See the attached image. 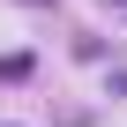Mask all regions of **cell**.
Returning a JSON list of instances; mask_svg holds the SVG:
<instances>
[{
    "label": "cell",
    "mask_w": 127,
    "mask_h": 127,
    "mask_svg": "<svg viewBox=\"0 0 127 127\" xmlns=\"http://www.w3.org/2000/svg\"><path fill=\"white\" fill-rule=\"evenodd\" d=\"M30 67H37V60H30V52H8V60H0V82H23Z\"/></svg>",
    "instance_id": "obj_1"
},
{
    "label": "cell",
    "mask_w": 127,
    "mask_h": 127,
    "mask_svg": "<svg viewBox=\"0 0 127 127\" xmlns=\"http://www.w3.org/2000/svg\"><path fill=\"white\" fill-rule=\"evenodd\" d=\"M30 8H45V0H30Z\"/></svg>",
    "instance_id": "obj_2"
}]
</instances>
